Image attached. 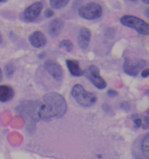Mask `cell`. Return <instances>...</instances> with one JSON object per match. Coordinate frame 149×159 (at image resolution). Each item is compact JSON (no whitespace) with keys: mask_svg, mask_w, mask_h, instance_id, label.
Instances as JSON below:
<instances>
[{"mask_svg":"<svg viewBox=\"0 0 149 159\" xmlns=\"http://www.w3.org/2000/svg\"><path fill=\"white\" fill-rule=\"evenodd\" d=\"M43 100L39 113L40 119L49 120L53 118H60L66 114L67 104L60 93L56 92L46 93L43 96Z\"/></svg>","mask_w":149,"mask_h":159,"instance_id":"1","label":"cell"},{"mask_svg":"<svg viewBox=\"0 0 149 159\" xmlns=\"http://www.w3.org/2000/svg\"><path fill=\"white\" fill-rule=\"evenodd\" d=\"M71 95L80 106L91 107L97 102V96L94 93H89L80 84H76L71 90Z\"/></svg>","mask_w":149,"mask_h":159,"instance_id":"2","label":"cell"},{"mask_svg":"<svg viewBox=\"0 0 149 159\" xmlns=\"http://www.w3.org/2000/svg\"><path fill=\"white\" fill-rule=\"evenodd\" d=\"M121 23L122 25L128 27L133 28L138 34L147 36L149 34L148 24L142 19L131 15H125L121 18Z\"/></svg>","mask_w":149,"mask_h":159,"instance_id":"3","label":"cell"},{"mask_svg":"<svg viewBox=\"0 0 149 159\" xmlns=\"http://www.w3.org/2000/svg\"><path fill=\"white\" fill-rule=\"evenodd\" d=\"M79 15L85 20H96L100 18L103 13L102 7L96 2H89L79 9Z\"/></svg>","mask_w":149,"mask_h":159,"instance_id":"4","label":"cell"},{"mask_svg":"<svg viewBox=\"0 0 149 159\" xmlns=\"http://www.w3.org/2000/svg\"><path fill=\"white\" fill-rule=\"evenodd\" d=\"M147 65L148 62L143 59H131L127 57L125 59L123 69L124 71L128 75L137 76L138 73Z\"/></svg>","mask_w":149,"mask_h":159,"instance_id":"5","label":"cell"},{"mask_svg":"<svg viewBox=\"0 0 149 159\" xmlns=\"http://www.w3.org/2000/svg\"><path fill=\"white\" fill-rule=\"evenodd\" d=\"M83 75L89 79L90 82L99 89H103L106 88L107 82L100 76V69L96 65H90L87 69L85 70Z\"/></svg>","mask_w":149,"mask_h":159,"instance_id":"6","label":"cell"},{"mask_svg":"<svg viewBox=\"0 0 149 159\" xmlns=\"http://www.w3.org/2000/svg\"><path fill=\"white\" fill-rule=\"evenodd\" d=\"M42 102L29 101L22 104L19 107V112L25 115L26 117L30 118L34 121H38L40 119L39 113H40V107Z\"/></svg>","mask_w":149,"mask_h":159,"instance_id":"7","label":"cell"},{"mask_svg":"<svg viewBox=\"0 0 149 159\" xmlns=\"http://www.w3.org/2000/svg\"><path fill=\"white\" fill-rule=\"evenodd\" d=\"M44 68L56 81H60L63 79V68L57 62L46 61L44 63Z\"/></svg>","mask_w":149,"mask_h":159,"instance_id":"8","label":"cell"},{"mask_svg":"<svg viewBox=\"0 0 149 159\" xmlns=\"http://www.w3.org/2000/svg\"><path fill=\"white\" fill-rule=\"evenodd\" d=\"M43 9V4L40 2H36L29 7L26 8L24 11L23 16L26 21L32 22L39 16Z\"/></svg>","mask_w":149,"mask_h":159,"instance_id":"9","label":"cell"},{"mask_svg":"<svg viewBox=\"0 0 149 159\" xmlns=\"http://www.w3.org/2000/svg\"><path fill=\"white\" fill-rule=\"evenodd\" d=\"M29 42L31 45L36 48H40L46 44L47 39L46 36L40 31H35L29 36Z\"/></svg>","mask_w":149,"mask_h":159,"instance_id":"10","label":"cell"},{"mask_svg":"<svg viewBox=\"0 0 149 159\" xmlns=\"http://www.w3.org/2000/svg\"><path fill=\"white\" fill-rule=\"evenodd\" d=\"M91 38V33L89 29L86 27H83L80 29L77 37V43L79 47L82 49H86L90 44Z\"/></svg>","mask_w":149,"mask_h":159,"instance_id":"11","label":"cell"},{"mask_svg":"<svg viewBox=\"0 0 149 159\" xmlns=\"http://www.w3.org/2000/svg\"><path fill=\"white\" fill-rule=\"evenodd\" d=\"M14 96V90L9 85H0V102H6L11 100Z\"/></svg>","mask_w":149,"mask_h":159,"instance_id":"12","label":"cell"},{"mask_svg":"<svg viewBox=\"0 0 149 159\" xmlns=\"http://www.w3.org/2000/svg\"><path fill=\"white\" fill-rule=\"evenodd\" d=\"M63 27V22L60 19L53 20L49 26V33L53 37H57L62 31Z\"/></svg>","mask_w":149,"mask_h":159,"instance_id":"13","label":"cell"},{"mask_svg":"<svg viewBox=\"0 0 149 159\" xmlns=\"http://www.w3.org/2000/svg\"><path fill=\"white\" fill-rule=\"evenodd\" d=\"M66 65L70 72L74 76H81L83 75L84 71L80 68L79 62L76 60H66Z\"/></svg>","mask_w":149,"mask_h":159,"instance_id":"14","label":"cell"},{"mask_svg":"<svg viewBox=\"0 0 149 159\" xmlns=\"http://www.w3.org/2000/svg\"><path fill=\"white\" fill-rule=\"evenodd\" d=\"M133 122H134V127L136 128H140L142 127L143 129L146 130L148 128V116H144L141 117L139 115H132L131 116Z\"/></svg>","mask_w":149,"mask_h":159,"instance_id":"15","label":"cell"},{"mask_svg":"<svg viewBox=\"0 0 149 159\" xmlns=\"http://www.w3.org/2000/svg\"><path fill=\"white\" fill-rule=\"evenodd\" d=\"M140 152L142 155V159H148V134H145L140 143Z\"/></svg>","mask_w":149,"mask_h":159,"instance_id":"16","label":"cell"},{"mask_svg":"<svg viewBox=\"0 0 149 159\" xmlns=\"http://www.w3.org/2000/svg\"><path fill=\"white\" fill-rule=\"evenodd\" d=\"M69 2L70 0H50L49 4L51 7L53 9H60L66 6Z\"/></svg>","mask_w":149,"mask_h":159,"instance_id":"17","label":"cell"},{"mask_svg":"<svg viewBox=\"0 0 149 159\" xmlns=\"http://www.w3.org/2000/svg\"><path fill=\"white\" fill-rule=\"evenodd\" d=\"M59 47H60V48H65L68 52L73 51V49H74V44H73L72 42L69 40H62L60 43V44H59Z\"/></svg>","mask_w":149,"mask_h":159,"instance_id":"18","label":"cell"},{"mask_svg":"<svg viewBox=\"0 0 149 159\" xmlns=\"http://www.w3.org/2000/svg\"><path fill=\"white\" fill-rule=\"evenodd\" d=\"M6 74H7L8 76H10L13 74V68H12V65H8L7 66H6Z\"/></svg>","mask_w":149,"mask_h":159,"instance_id":"19","label":"cell"},{"mask_svg":"<svg viewBox=\"0 0 149 159\" xmlns=\"http://www.w3.org/2000/svg\"><path fill=\"white\" fill-rule=\"evenodd\" d=\"M53 14H54L53 11L51 10V9H47L46 11H45V16L47 17V18H49V17L53 16Z\"/></svg>","mask_w":149,"mask_h":159,"instance_id":"20","label":"cell"},{"mask_svg":"<svg viewBox=\"0 0 149 159\" xmlns=\"http://www.w3.org/2000/svg\"><path fill=\"white\" fill-rule=\"evenodd\" d=\"M142 76L143 78H147L148 76V68H145V69L142 70Z\"/></svg>","mask_w":149,"mask_h":159,"instance_id":"21","label":"cell"},{"mask_svg":"<svg viewBox=\"0 0 149 159\" xmlns=\"http://www.w3.org/2000/svg\"><path fill=\"white\" fill-rule=\"evenodd\" d=\"M108 96H111V97H114V96H117V93L116 91H114V90H109L108 93Z\"/></svg>","mask_w":149,"mask_h":159,"instance_id":"22","label":"cell"},{"mask_svg":"<svg viewBox=\"0 0 149 159\" xmlns=\"http://www.w3.org/2000/svg\"><path fill=\"white\" fill-rule=\"evenodd\" d=\"M2 70H1V68H0V81L2 80Z\"/></svg>","mask_w":149,"mask_h":159,"instance_id":"23","label":"cell"},{"mask_svg":"<svg viewBox=\"0 0 149 159\" xmlns=\"http://www.w3.org/2000/svg\"><path fill=\"white\" fill-rule=\"evenodd\" d=\"M142 2H145V4H148L149 3V0H142Z\"/></svg>","mask_w":149,"mask_h":159,"instance_id":"24","label":"cell"},{"mask_svg":"<svg viewBox=\"0 0 149 159\" xmlns=\"http://www.w3.org/2000/svg\"><path fill=\"white\" fill-rule=\"evenodd\" d=\"M2 34L0 33V43H2Z\"/></svg>","mask_w":149,"mask_h":159,"instance_id":"25","label":"cell"},{"mask_svg":"<svg viewBox=\"0 0 149 159\" xmlns=\"http://www.w3.org/2000/svg\"><path fill=\"white\" fill-rule=\"evenodd\" d=\"M7 0H0V2H6Z\"/></svg>","mask_w":149,"mask_h":159,"instance_id":"26","label":"cell"},{"mask_svg":"<svg viewBox=\"0 0 149 159\" xmlns=\"http://www.w3.org/2000/svg\"><path fill=\"white\" fill-rule=\"evenodd\" d=\"M131 1H133V2H134V1H137V0H131Z\"/></svg>","mask_w":149,"mask_h":159,"instance_id":"27","label":"cell"}]
</instances>
